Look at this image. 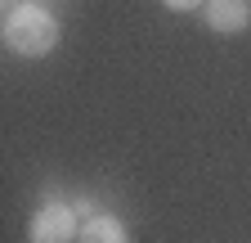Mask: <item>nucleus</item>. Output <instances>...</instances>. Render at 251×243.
Instances as JSON below:
<instances>
[{"label":"nucleus","mask_w":251,"mask_h":243,"mask_svg":"<svg viewBox=\"0 0 251 243\" xmlns=\"http://www.w3.org/2000/svg\"><path fill=\"white\" fill-rule=\"evenodd\" d=\"M58 18L45 9V5H18L9 9L0 36H5V50L18 54V59H45L54 45H58Z\"/></svg>","instance_id":"1"},{"label":"nucleus","mask_w":251,"mask_h":243,"mask_svg":"<svg viewBox=\"0 0 251 243\" xmlns=\"http://www.w3.org/2000/svg\"><path fill=\"white\" fill-rule=\"evenodd\" d=\"M72 239H81V230H76V212L68 203L36 207V216L27 225V243H72Z\"/></svg>","instance_id":"2"},{"label":"nucleus","mask_w":251,"mask_h":243,"mask_svg":"<svg viewBox=\"0 0 251 243\" xmlns=\"http://www.w3.org/2000/svg\"><path fill=\"white\" fill-rule=\"evenodd\" d=\"M206 27L211 32H225V36H233V32H242V27L251 23V0H206Z\"/></svg>","instance_id":"3"},{"label":"nucleus","mask_w":251,"mask_h":243,"mask_svg":"<svg viewBox=\"0 0 251 243\" xmlns=\"http://www.w3.org/2000/svg\"><path fill=\"white\" fill-rule=\"evenodd\" d=\"M76 243H130V230H126L112 212H99L81 225V239Z\"/></svg>","instance_id":"4"},{"label":"nucleus","mask_w":251,"mask_h":243,"mask_svg":"<svg viewBox=\"0 0 251 243\" xmlns=\"http://www.w3.org/2000/svg\"><path fill=\"white\" fill-rule=\"evenodd\" d=\"M162 5L175 14H193V9H206V0H162Z\"/></svg>","instance_id":"5"},{"label":"nucleus","mask_w":251,"mask_h":243,"mask_svg":"<svg viewBox=\"0 0 251 243\" xmlns=\"http://www.w3.org/2000/svg\"><path fill=\"white\" fill-rule=\"evenodd\" d=\"M5 5H14V0H5ZM14 9H18V5H14Z\"/></svg>","instance_id":"6"}]
</instances>
